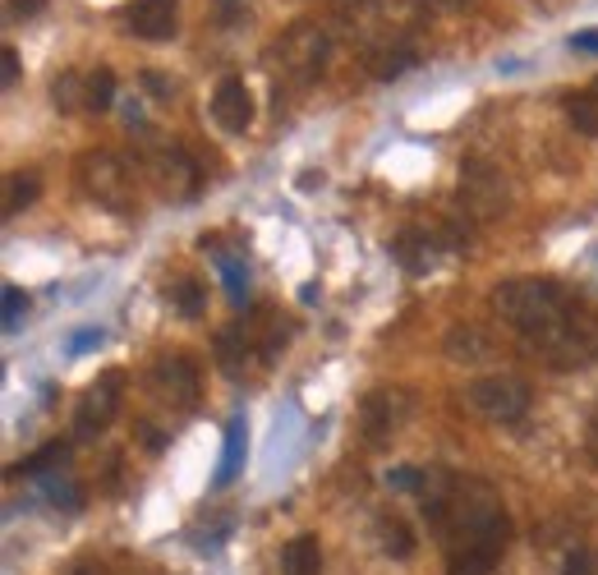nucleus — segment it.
Listing matches in <instances>:
<instances>
[{"label":"nucleus","instance_id":"obj_9","mask_svg":"<svg viewBox=\"0 0 598 575\" xmlns=\"http://www.w3.org/2000/svg\"><path fill=\"white\" fill-rule=\"evenodd\" d=\"M405 414H410V396H405L400 387H378L364 396L359 406V429H364V443L369 447H382L387 437L405 424Z\"/></svg>","mask_w":598,"mask_h":575},{"label":"nucleus","instance_id":"obj_21","mask_svg":"<svg viewBox=\"0 0 598 575\" xmlns=\"http://www.w3.org/2000/svg\"><path fill=\"white\" fill-rule=\"evenodd\" d=\"M378 539H382V552L396 558V562H405L415 552V534H410L405 521H396V515H382V521H378Z\"/></svg>","mask_w":598,"mask_h":575},{"label":"nucleus","instance_id":"obj_40","mask_svg":"<svg viewBox=\"0 0 598 575\" xmlns=\"http://www.w3.org/2000/svg\"><path fill=\"white\" fill-rule=\"evenodd\" d=\"M433 5H466V0H433Z\"/></svg>","mask_w":598,"mask_h":575},{"label":"nucleus","instance_id":"obj_13","mask_svg":"<svg viewBox=\"0 0 598 575\" xmlns=\"http://www.w3.org/2000/svg\"><path fill=\"white\" fill-rule=\"evenodd\" d=\"M212 120H217L226 133H244L254 125V92H249V84L240 74H226L217 84V92H212Z\"/></svg>","mask_w":598,"mask_h":575},{"label":"nucleus","instance_id":"obj_38","mask_svg":"<svg viewBox=\"0 0 598 575\" xmlns=\"http://www.w3.org/2000/svg\"><path fill=\"white\" fill-rule=\"evenodd\" d=\"M585 447H589V460L598 465V414H594V424H589V437H585Z\"/></svg>","mask_w":598,"mask_h":575},{"label":"nucleus","instance_id":"obj_3","mask_svg":"<svg viewBox=\"0 0 598 575\" xmlns=\"http://www.w3.org/2000/svg\"><path fill=\"white\" fill-rule=\"evenodd\" d=\"M79 184L88 199H98L111 213H133V176L129 166L106 148H92L79 157Z\"/></svg>","mask_w":598,"mask_h":575},{"label":"nucleus","instance_id":"obj_20","mask_svg":"<svg viewBox=\"0 0 598 575\" xmlns=\"http://www.w3.org/2000/svg\"><path fill=\"white\" fill-rule=\"evenodd\" d=\"M37 194H42V180H37L33 170H14V176L5 180V217H14V213H24V207H33Z\"/></svg>","mask_w":598,"mask_h":575},{"label":"nucleus","instance_id":"obj_23","mask_svg":"<svg viewBox=\"0 0 598 575\" xmlns=\"http://www.w3.org/2000/svg\"><path fill=\"white\" fill-rule=\"evenodd\" d=\"M567 115H571V125L589 133V139H598V88L589 92H571L567 98Z\"/></svg>","mask_w":598,"mask_h":575},{"label":"nucleus","instance_id":"obj_11","mask_svg":"<svg viewBox=\"0 0 598 575\" xmlns=\"http://www.w3.org/2000/svg\"><path fill=\"white\" fill-rule=\"evenodd\" d=\"M125 387V373L120 369H106L92 387L84 392V400H79V414H74V433L79 437H98L111 419H115V410H120V392Z\"/></svg>","mask_w":598,"mask_h":575},{"label":"nucleus","instance_id":"obj_22","mask_svg":"<svg viewBox=\"0 0 598 575\" xmlns=\"http://www.w3.org/2000/svg\"><path fill=\"white\" fill-rule=\"evenodd\" d=\"M217 272H221V285H226V295H230V304H240L249 299V267H244V258H236V254H217Z\"/></svg>","mask_w":598,"mask_h":575},{"label":"nucleus","instance_id":"obj_41","mask_svg":"<svg viewBox=\"0 0 598 575\" xmlns=\"http://www.w3.org/2000/svg\"><path fill=\"white\" fill-rule=\"evenodd\" d=\"M594 88H598V84H594Z\"/></svg>","mask_w":598,"mask_h":575},{"label":"nucleus","instance_id":"obj_34","mask_svg":"<svg viewBox=\"0 0 598 575\" xmlns=\"http://www.w3.org/2000/svg\"><path fill=\"white\" fill-rule=\"evenodd\" d=\"M18 84V51L5 47L0 51V88H14Z\"/></svg>","mask_w":598,"mask_h":575},{"label":"nucleus","instance_id":"obj_33","mask_svg":"<svg viewBox=\"0 0 598 575\" xmlns=\"http://www.w3.org/2000/svg\"><path fill=\"white\" fill-rule=\"evenodd\" d=\"M102 341H106V332H102V328H84V332H74V336H69V355L79 359V355H88V350H98Z\"/></svg>","mask_w":598,"mask_h":575},{"label":"nucleus","instance_id":"obj_2","mask_svg":"<svg viewBox=\"0 0 598 575\" xmlns=\"http://www.w3.org/2000/svg\"><path fill=\"white\" fill-rule=\"evenodd\" d=\"M272 61L281 65V74L291 84H314V79H322L327 61H332V33H327L322 24L285 28L277 37V47H272Z\"/></svg>","mask_w":598,"mask_h":575},{"label":"nucleus","instance_id":"obj_16","mask_svg":"<svg viewBox=\"0 0 598 575\" xmlns=\"http://www.w3.org/2000/svg\"><path fill=\"white\" fill-rule=\"evenodd\" d=\"M244 456H249V424H244V414H230L221 465H217V474H212V488H230V484H236L240 470H244Z\"/></svg>","mask_w":598,"mask_h":575},{"label":"nucleus","instance_id":"obj_1","mask_svg":"<svg viewBox=\"0 0 598 575\" xmlns=\"http://www.w3.org/2000/svg\"><path fill=\"white\" fill-rule=\"evenodd\" d=\"M493 314L538 350L548 336H557V332L567 328V318L575 314V304H571V295L557 281L511 277V281H501L497 291H493Z\"/></svg>","mask_w":598,"mask_h":575},{"label":"nucleus","instance_id":"obj_30","mask_svg":"<svg viewBox=\"0 0 598 575\" xmlns=\"http://www.w3.org/2000/svg\"><path fill=\"white\" fill-rule=\"evenodd\" d=\"M332 5L336 18H345V24H359V18H369L378 10V0H327Z\"/></svg>","mask_w":598,"mask_h":575},{"label":"nucleus","instance_id":"obj_14","mask_svg":"<svg viewBox=\"0 0 598 575\" xmlns=\"http://www.w3.org/2000/svg\"><path fill=\"white\" fill-rule=\"evenodd\" d=\"M176 14L180 0H133L125 10V28L143 42H170L176 37Z\"/></svg>","mask_w":598,"mask_h":575},{"label":"nucleus","instance_id":"obj_8","mask_svg":"<svg viewBox=\"0 0 598 575\" xmlns=\"http://www.w3.org/2000/svg\"><path fill=\"white\" fill-rule=\"evenodd\" d=\"M152 387L162 392V400H170L176 410H194L203 400V373L199 359L185 350H166L157 363H152Z\"/></svg>","mask_w":598,"mask_h":575},{"label":"nucleus","instance_id":"obj_32","mask_svg":"<svg viewBox=\"0 0 598 575\" xmlns=\"http://www.w3.org/2000/svg\"><path fill=\"white\" fill-rule=\"evenodd\" d=\"M562 575H598V552L594 548H575L567 558V566H562Z\"/></svg>","mask_w":598,"mask_h":575},{"label":"nucleus","instance_id":"obj_12","mask_svg":"<svg viewBox=\"0 0 598 575\" xmlns=\"http://www.w3.org/2000/svg\"><path fill=\"white\" fill-rule=\"evenodd\" d=\"M212 355H217V369H221L226 378H236V382L254 373V363L263 359L258 336H254V328H244V322L217 332V341H212Z\"/></svg>","mask_w":598,"mask_h":575},{"label":"nucleus","instance_id":"obj_29","mask_svg":"<svg viewBox=\"0 0 598 575\" xmlns=\"http://www.w3.org/2000/svg\"><path fill=\"white\" fill-rule=\"evenodd\" d=\"M0 314H5V332H14L28 314V295L18 291V285H5V291H0Z\"/></svg>","mask_w":598,"mask_h":575},{"label":"nucleus","instance_id":"obj_36","mask_svg":"<svg viewBox=\"0 0 598 575\" xmlns=\"http://www.w3.org/2000/svg\"><path fill=\"white\" fill-rule=\"evenodd\" d=\"M47 0H10V18H18V14H37Z\"/></svg>","mask_w":598,"mask_h":575},{"label":"nucleus","instance_id":"obj_10","mask_svg":"<svg viewBox=\"0 0 598 575\" xmlns=\"http://www.w3.org/2000/svg\"><path fill=\"white\" fill-rule=\"evenodd\" d=\"M148 170L152 180H157L162 194L170 199H189L199 189V166L189 162V152L180 143H148Z\"/></svg>","mask_w":598,"mask_h":575},{"label":"nucleus","instance_id":"obj_17","mask_svg":"<svg viewBox=\"0 0 598 575\" xmlns=\"http://www.w3.org/2000/svg\"><path fill=\"white\" fill-rule=\"evenodd\" d=\"M281 571L285 575H322V544L318 534H295L281 552Z\"/></svg>","mask_w":598,"mask_h":575},{"label":"nucleus","instance_id":"obj_15","mask_svg":"<svg viewBox=\"0 0 598 575\" xmlns=\"http://www.w3.org/2000/svg\"><path fill=\"white\" fill-rule=\"evenodd\" d=\"M415 65H419V51H415V42H405V37H382V42L364 47V69H369L378 84H392L400 74H410Z\"/></svg>","mask_w":598,"mask_h":575},{"label":"nucleus","instance_id":"obj_6","mask_svg":"<svg viewBox=\"0 0 598 575\" xmlns=\"http://www.w3.org/2000/svg\"><path fill=\"white\" fill-rule=\"evenodd\" d=\"M466 406L474 414L493 419V424H516V419H525L530 410V387L511 373H493V378H474L466 387Z\"/></svg>","mask_w":598,"mask_h":575},{"label":"nucleus","instance_id":"obj_4","mask_svg":"<svg viewBox=\"0 0 598 575\" xmlns=\"http://www.w3.org/2000/svg\"><path fill=\"white\" fill-rule=\"evenodd\" d=\"M456 194H460V207H466L470 217H479V221H497L511 207L507 176H501L493 162H479V157L460 162V189H456Z\"/></svg>","mask_w":598,"mask_h":575},{"label":"nucleus","instance_id":"obj_7","mask_svg":"<svg viewBox=\"0 0 598 575\" xmlns=\"http://www.w3.org/2000/svg\"><path fill=\"white\" fill-rule=\"evenodd\" d=\"M511 544V521L497 515L493 525L466 534V539H451V558H447V575H493L501 552Z\"/></svg>","mask_w":598,"mask_h":575},{"label":"nucleus","instance_id":"obj_5","mask_svg":"<svg viewBox=\"0 0 598 575\" xmlns=\"http://www.w3.org/2000/svg\"><path fill=\"white\" fill-rule=\"evenodd\" d=\"M538 355H544L548 369H589V363H598V318L585 314V309H575L567 318V328L548 336L544 345H538Z\"/></svg>","mask_w":598,"mask_h":575},{"label":"nucleus","instance_id":"obj_24","mask_svg":"<svg viewBox=\"0 0 598 575\" xmlns=\"http://www.w3.org/2000/svg\"><path fill=\"white\" fill-rule=\"evenodd\" d=\"M51 102H55V111H79V106H88V79H79V74H61V79L51 84Z\"/></svg>","mask_w":598,"mask_h":575},{"label":"nucleus","instance_id":"obj_39","mask_svg":"<svg viewBox=\"0 0 598 575\" xmlns=\"http://www.w3.org/2000/svg\"><path fill=\"white\" fill-rule=\"evenodd\" d=\"M74 575H106V571H102V566H92V562H84V566L74 571Z\"/></svg>","mask_w":598,"mask_h":575},{"label":"nucleus","instance_id":"obj_37","mask_svg":"<svg viewBox=\"0 0 598 575\" xmlns=\"http://www.w3.org/2000/svg\"><path fill=\"white\" fill-rule=\"evenodd\" d=\"M139 437H143V447H148V451H162V443H166L162 433H152V424H139Z\"/></svg>","mask_w":598,"mask_h":575},{"label":"nucleus","instance_id":"obj_28","mask_svg":"<svg viewBox=\"0 0 598 575\" xmlns=\"http://www.w3.org/2000/svg\"><path fill=\"white\" fill-rule=\"evenodd\" d=\"M42 488H47V497L55 507H65V511H79V502H84V488L79 484H69V478H61V474H47L42 478Z\"/></svg>","mask_w":598,"mask_h":575},{"label":"nucleus","instance_id":"obj_26","mask_svg":"<svg viewBox=\"0 0 598 575\" xmlns=\"http://www.w3.org/2000/svg\"><path fill=\"white\" fill-rule=\"evenodd\" d=\"M115 106V74L92 69L88 74V111H111Z\"/></svg>","mask_w":598,"mask_h":575},{"label":"nucleus","instance_id":"obj_25","mask_svg":"<svg viewBox=\"0 0 598 575\" xmlns=\"http://www.w3.org/2000/svg\"><path fill=\"white\" fill-rule=\"evenodd\" d=\"M488 350H493L488 336L474 332V328H456V332L447 336V355H451V359H484Z\"/></svg>","mask_w":598,"mask_h":575},{"label":"nucleus","instance_id":"obj_19","mask_svg":"<svg viewBox=\"0 0 598 575\" xmlns=\"http://www.w3.org/2000/svg\"><path fill=\"white\" fill-rule=\"evenodd\" d=\"M65 460H69V443H61V437H55V443L37 447L33 456H24V460H18V465H14L10 474H37V478H47L51 470H61Z\"/></svg>","mask_w":598,"mask_h":575},{"label":"nucleus","instance_id":"obj_31","mask_svg":"<svg viewBox=\"0 0 598 575\" xmlns=\"http://www.w3.org/2000/svg\"><path fill=\"white\" fill-rule=\"evenodd\" d=\"M249 14H254L249 10V0H217V24L221 28H240Z\"/></svg>","mask_w":598,"mask_h":575},{"label":"nucleus","instance_id":"obj_18","mask_svg":"<svg viewBox=\"0 0 598 575\" xmlns=\"http://www.w3.org/2000/svg\"><path fill=\"white\" fill-rule=\"evenodd\" d=\"M166 299L176 304V314L180 318H203V309H207V291H203V281H194V277H180V281H170L166 285Z\"/></svg>","mask_w":598,"mask_h":575},{"label":"nucleus","instance_id":"obj_27","mask_svg":"<svg viewBox=\"0 0 598 575\" xmlns=\"http://www.w3.org/2000/svg\"><path fill=\"white\" fill-rule=\"evenodd\" d=\"M429 478H433V470H429V465H396V470L387 474V484H392L396 493H415V497H423V488H429Z\"/></svg>","mask_w":598,"mask_h":575},{"label":"nucleus","instance_id":"obj_35","mask_svg":"<svg viewBox=\"0 0 598 575\" xmlns=\"http://www.w3.org/2000/svg\"><path fill=\"white\" fill-rule=\"evenodd\" d=\"M571 51H585V55H598V28H589V33H575V37H571Z\"/></svg>","mask_w":598,"mask_h":575}]
</instances>
